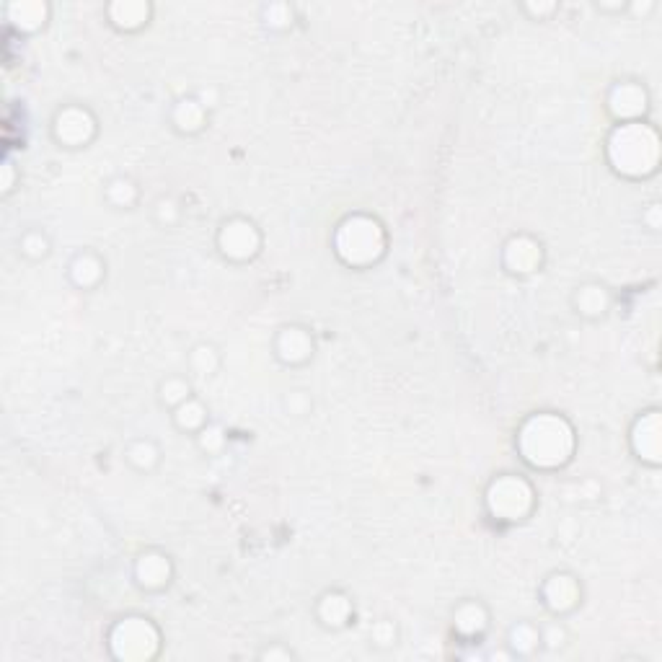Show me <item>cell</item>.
Instances as JSON below:
<instances>
[{"label":"cell","mask_w":662,"mask_h":662,"mask_svg":"<svg viewBox=\"0 0 662 662\" xmlns=\"http://www.w3.org/2000/svg\"><path fill=\"white\" fill-rule=\"evenodd\" d=\"M50 3L44 0H13L6 6L8 24L21 34H34L50 21Z\"/></svg>","instance_id":"cell-20"},{"label":"cell","mask_w":662,"mask_h":662,"mask_svg":"<svg viewBox=\"0 0 662 662\" xmlns=\"http://www.w3.org/2000/svg\"><path fill=\"white\" fill-rule=\"evenodd\" d=\"M569 642V629L556 619L551 624H541V650L559 652L564 650Z\"/></svg>","instance_id":"cell-30"},{"label":"cell","mask_w":662,"mask_h":662,"mask_svg":"<svg viewBox=\"0 0 662 662\" xmlns=\"http://www.w3.org/2000/svg\"><path fill=\"white\" fill-rule=\"evenodd\" d=\"M541 603L554 619H564L582 606V582L567 569H556L541 582Z\"/></svg>","instance_id":"cell-10"},{"label":"cell","mask_w":662,"mask_h":662,"mask_svg":"<svg viewBox=\"0 0 662 662\" xmlns=\"http://www.w3.org/2000/svg\"><path fill=\"white\" fill-rule=\"evenodd\" d=\"M223 365V355L213 342H197L187 355V368L200 378H213Z\"/></svg>","instance_id":"cell-25"},{"label":"cell","mask_w":662,"mask_h":662,"mask_svg":"<svg viewBox=\"0 0 662 662\" xmlns=\"http://www.w3.org/2000/svg\"><path fill=\"white\" fill-rule=\"evenodd\" d=\"M285 404H288V409L293 414H298V417H303V414H308V409H311V399L306 396V391H293V394L285 399Z\"/></svg>","instance_id":"cell-33"},{"label":"cell","mask_w":662,"mask_h":662,"mask_svg":"<svg viewBox=\"0 0 662 662\" xmlns=\"http://www.w3.org/2000/svg\"><path fill=\"white\" fill-rule=\"evenodd\" d=\"M169 119H171V127H174L179 135L192 138V135H200V132L207 127V122H210V109L202 104L200 96L189 94L182 96V99L171 107Z\"/></svg>","instance_id":"cell-19"},{"label":"cell","mask_w":662,"mask_h":662,"mask_svg":"<svg viewBox=\"0 0 662 662\" xmlns=\"http://www.w3.org/2000/svg\"><path fill=\"white\" fill-rule=\"evenodd\" d=\"M556 3H523V11L531 16L533 21H544L546 16H551V13L556 11Z\"/></svg>","instance_id":"cell-34"},{"label":"cell","mask_w":662,"mask_h":662,"mask_svg":"<svg viewBox=\"0 0 662 662\" xmlns=\"http://www.w3.org/2000/svg\"><path fill=\"white\" fill-rule=\"evenodd\" d=\"M507 650L513 657H531L541 650V624L533 621H518L507 631Z\"/></svg>","instance_id":"cell-23"},{"label":"cell","mask_w":662,"mask_h":662,"mask_svg":"<svg viewBox=\"0 0 662 662\" xmlns=\"http://www.w3.org/2000/svg\"><path fill=\"white\" fill-rule=\"evenodd\" d=\"M629 448L642 466L660 469L662 463V412L657 406L642 409L629 427Z\"/></svg>","instance_id":"cell-9"},{"label":"cell","mask_w":662,"mask_h":662,"mask_svg":"<svg viewBox=\"0 0 662 662\" xmlns=\"http://www.w3.org/2000/svg\"><path fill=\"white\" fill-rule=\"evenodd\" d=\"M262 21L269 32H288L295 21V11L290 3H267L262 6Z\"/></svg>","instance_id":"cell-28"},{"label":"cell","mask_w":662,"mask_h":662,"mask_svg":"<svg viewBox=\"0 0 662 662\" xmlns=\"http://www.w3.org/2000/svg\"><path fill=\"white\" fill-rule=\"evenodd\" d=\"M331 246L342 264L352 269H368L386 257L388 236L378 218L368 213H352L337 225Z\"/></svg>","instance_id":"cell-3"},{"label":"cell","mask_w":662,"mask_h":662,"mask_svg":"<svg viewBox=\"0 0 662 662\" xmlns=\"http://www.w3.org/2000/svg\"><path fill=\"white\" fill-rule=\"evenodd\" d=\"M68 280L78 290H96L101 282L107 280V259L94 249H81L70 259Z\"/></svg>","instance_id":"cell-17"},{"label":"cell","mask_w":662,"mask_h":662,"mask_svg":"<svg viewBox=\"0 0 662 662\" xmlns=\"http://www.w3.org/2000/svg\"><path fill=\"white\" fill-rule=\"evenodd\" d=\"M259 660H282V662H290L295 660V652L290 650V647H285L282 642H272L267 644L264 650H259Z\"/></svg>","instance_id":"cell-32"},{"label":"cell","mask_w":662,"mask_h":662,"mask_svg":"<svg viewBox=\"0 0 662 662\" xmlns=\"http://www.w3.org/2000/svg\"><path fill=\"white\" fill-rule=\"evenodd\" d=\"M655 8H657L655 0H642V3H639V0H634V3H629L626 13H634L637 19L644 21L647 16H650V13H655Z\"/></svg>","instance_id":"cell-35"},{"label":"cell","mask_w":662,"mask_h":662,"mask_svg":"<svg viewBox=\"0 0 662 662\" xmlns=\"http://www.w3.org/2000/svg\"><path fill=\"white\" fill-rule=\"evenodd\" d=\"M104 200L117 210H132L140 202V187L130 176H112L104 187Z\"/></svg>","instance_id":"cell-26"},{"label":"cell","mask_w":662,"mask_h":662,"mask_svg":"<svg viewBox=\"0 0 662 662\" xmlns=\"http://www.w3.org/2000/svg\"><path fill=\"white\" fill-rule=\"evenodd\" d=\"M572 308L580 319L585 321H600L606 319L613 308V293L608 285L598 280H588L577 285L572 293Z\"/></svg>","instance_id":"cell-15"},{"label":"cell","mask_w":662,"mask_h":662,"mask_svg":"<svg viewBox=\"0 0 662 662\" xmlns=\"http://www.w3.org/2000/svg\"><path fill=\"white\" fill-rule=\"evenodd\" d=\"M272 352L285 368H303L316 355V339L306 326L285 324L272 339Z\"/></svg>","instance_id":"cell-13"},{"label":"cell","mask_w":662,"mask_h":662,"mask_svg":"<svg viewBox=\"0 0 662 662\" xmlns=\"http://www.w3.org/2000/svg\"><path fill=\"white\" fill-rule=\"evenodd\" d=\"M125 461L138 474H153L161 466L163 450L153 438H135L125 445Z\"/></svg>","instance_id":"cell-21"},{"label":"cell","mask_w":662,"mask_h":662,"mask_svg":"<svg viewBox=\"0 0 662 662\" xmlns=\"http://www.w3.org/2000/svg\"><path fill=\"white\" fill-rule=\"evenodd\" d=\"M156 220L163 228H174L179 220H182V205L174 200V197H161L156 202Z\"/></svg>","instance_id":"cell-31"},{"label":"cell","mask_w":662,"mask_h":662,"mask_svg":"<svg viewBox=\"0 0 662 662\" xmlns=\"http://www.w3.org/2000/svg\"><path fill=\"white\" fill-rule=\"evenodd\" d=\"M515 448L531 469L559 471L575 456V427L564 414L536 412L520 422Z\"/></svg>","instance_id":"cell-1"},{"label":"cell","mask_w":662,"mask_h":662,"mask_svg":"<svg viewBox=\"0 0 662 662\" xmlns=\"http://www.w3.org/2000/svg\"><path fill=\"white\" fill-rule=\"evenodd\" d=\"M109 647L117 660H148L158 655L161 629L148 616H125L109 629Z\"/></svg>","instance_id":"cell-5"},{"label":"cell","mask_w":662,"mask_h":662,"mask_svg":"<svg viewBox=\"0 0 662 662\" xmlns=\"http://www.w3.org/2000/svg\"><path fill=\"white\" fill-rule=\"evenodd\" d=\"M156 396H158V404H161L166 412H174L176 406L184 404V401L194 396L192 381L182 373L166 375V378H161V383H158Z\"/></svg>","instance_id":"cell-24"},{"label":"cell","mask_w":662,"mask_h":662,"mask_svg":"<svg viewBox=\"0 0 662 662\" xmlns=\"http://www.w3.org/2000/svg\"><path fill=\"white\" fill-rule=\"evenodd\" d=\"M595 8H598L600 13H626V8H629V3H621V0H616V3H595Z\"/></svg>","instance_id":"cell-37"},{"label":"cell","mask_w":662,"mask_h":662,"mask_svg":"<svg viewBox=\"0 0 662 662\" xmlns=\"http://www.w3.org/2000/svg\"><path fill=\"white\" fill-rule=\"evenodd\" d=\"M96 132H99V119L83 104H65L52 117V138L63 148H88L94 143Z\"/></svg>","instance_id":"cell-7"},{"label":"cell","mask_w":662,"mask_h":662,"mask_svg":"<svg viewBox=\"0 0 662 662\" xmlns=\"http://www.w3.org/2000/svg\"><path fill=\"white\" fill-rule=\"evenodd\" d=\"M109 24L122 34H138L153 19V6L148 0H114L104 8Z\"/></svg>","instance_id":"cell-16"},{"label":"cell","mask_w":662,"mask_h":662,"mask_svg":"<svg viewBox=\"0 0 662 662\" xmlns=\"http://www.w3.org/2000/svg\"><path fill=\"white\" fill-rule=\"evenodd\" d=\"M215 246L225 262L246 264L262 254L264 233L257 223L246 215H231L218 225L215 233Z\"/></svg>","instance_id":"cell-6"},{"label":"cell","mask_w":662,"mask_h":662,"mask_svg":"<svg viewBox=\"0 0 662 662\" xmlns=\"http://www.w3.org/2000/svg\"><path fill=\"white\" fill-rule=\"evenodd\" d=\"M642 220L647 223L650 231H660V202H652V205L644 210Z\"/></svg>","instance_id":"cell-36"},{"label":"cell","mask_w":662,"mask_h":662,"mask_svg":"<svg viewBox=\"0 0 662 662\" xmlns=\"http://www.w3.org/2000/svg\"><path fill=\"white\" fill-rule=\"evenodd\" d=\"M606 158L624 179H650L660 169V135L655 125L642 119L613 127L606 140Z\"/></svg>","instance_id":"cell-2"},{"label":"cell","mask_w":662,"mask_h":662,"mask_svg":"<svg viewBox=\"0 0 662 662\" xmlns=\"http://www.w3.org/2000/svg\"><path fill=\"white\" fill-rule=\"evenodd\" d=\"M316 619L329 631L344 629L355 619V603H352V598L344 590H326L316 600Z\"/></svg>","instance_id":"cell-18"},{"label":"cell","mask_w":662,"mask_h":662,"mask_svg":"<svg viewBox=\"0 0 662 662\" xmlns=\"http://www.w3.org/2000/svg\"><path fill=\"white\" fill-rule=\"evenodd\" d=\"M197 445L207 456H218L220 450L225 448V430L218 422H207L200 432H197Z\"/></svg>","instance_id":"cell-29"},{"label":"cell","mask_w":662,"mask_h":662,"mask_svg":"<svg viewBox=\"0 0 662 662\" xmlns=\"http://www.w3.org/2000/svg\"><path fill=\"white\" fill-rule=\"evenodd\" d=\"M489 624H492V613L487 603H481L479 598H466L453 608V634L463 642H476L484 637Z\"/></svg>","instance_id":"cell-14"},{"label":"cell","mask_w":662,"mask_h":662,"mask_svg":"<svg viewBox=\"0 0 662 662\" xmlns=\"http://www.w3.org/2000/svg\"><path fill=\"white\" fill-rule=\"evenodd\" d=\"M171 422H174V427L179 432L197 438V432L210 422V412H207L205 401L192 396V399H187L184 404H179L174 412H171Z\"/></svg>","instance_id":"cell-22"},{"label":"cell","mask_w":662,"mask_h":662,"mask_svg":"<svg viewBox=\"0 0 662 662\" xmlns=\"http://www.w3.org/2000/svg\"><path fill=\"white\" fill-rule=\"evenodd\" d=\"M546 249L531 233H515L502 246V267L507 275L531 277L544 267Z\"/></svg>","instance_id":"cell-11"},{"label":"cell","mask_w":662,"mask_h":662,"mask_svg":"<svg viewBox=\"0 0 662 662\" xmlns=\"http://www.w3.org/2000/svg\"><path fill=\"white\" fill-rule=\"evenodd\" d=\"M536 487L518 474L494 476L484 492V505L497 523H523L536 510Z\"/></svg>","instance_id":"cell-4"},{"label":"cell","mask_w":662,"mask_h":662,"mask_svg":"<svg viewBox=\"0 0 662 662\" xmlns=\"http://www.w3.org/2000/svg\"><path fill=\"white\" fill-rule=\"evenodd\" d=\"M13 189V163H6V182H3V192H11Z\"/></svg>","instance_id":"cell-38"},{"label":"cell","mask_w":662,"mask_h":662,"mask_svg":"<svg viewBox=\"0 0 662 662\" xmlns=\"http://www.w3.org/2000/svg\"><path fill=\"white\" fill-rule=\"evenodd\" d=\"M19 251L24 254L26 259H32V262H42V259L50 257L52 241H50V236H47L44 231H39V228H29V231L21 236Z\"/></svg>","instance_id":"cell-27"},{"label":"cell","mask_w":662,"mask_h":662,"mask_svg":"<svg viewBox=\"0 0 662 662\" xmlns=\"http://www.w3.org/2000/svg\"><path fill=\"white\" fill-rule=\"evenodd\" d=\"M652 107L650 88L634 78H621L613 83L606 94V109L616 125L624 122H642Z\"/></svg>","instance_id":"cell-8"},{"label":"cell","mask_w":662,"mask_h":662,"mask_svg":"<svg viewBox=\"0 0 662 662\" xmlns=\"http://www.w3.org/2000/svg\"><path fill=\"white\" fill-rule=\"evenodd\" d=\"M176 567L166 551L145 549L132 564V580L143 593H163L174 582Z\"/></svg>","instance_id":"cell-12"}]
</instances>
